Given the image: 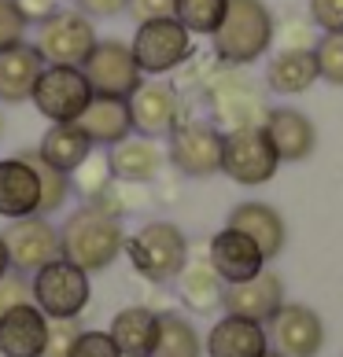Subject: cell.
Listing matches in <instances>:
<instances>
[{
	"instance_id": "cell-1",
	"label": "cell",
	"mask_w": 343,
	"mask_h": 357,
	"mask_svg": "<svg viewBox=\"0 0 343 357\" xmlns=\"http://www.w3.org/2000/svg\"><path fill=\"white\" fill-rule=\"evenodd\" d=\"M273 30L277 22L270 15L266 0H229L226 19L214 33H210V48L214 59L226 67H251L273 45Z\"/></svg>"
},
{
	"instance_id": "cell-2",
	"label": "cell",
	"mask_w": 343,
	"mask_h": 357,
	"mask_svg": "<svg viewBox=\"0 0 343 357\" xmlns=\"http://www.w3.org/2000/svg\"><path fill=\"white\" fill-rule=\"evenodd\" d=\"M122 250H126L122 221L89 203L74 210L59 229V255L85 273H103Z\"/></svg>"
},
{
	"instance_id": "cell-3",
	"label": "cell",
	"mask_w": 343,
	"mask_h": 357,
	"mask_svg": "<svg viewBox=\"0 0 343 357\" xmlns=\"http://www.w3.org/2000/svg\"><path fill=\"white\" fill-rule=\"evenodd\" d=\"M203 96H207L210 118H214V126L221 133H229V129H262L273 111L258 96V89L244 77V70L226 67V63H218L203 77Z\"/></svg>"
},
{
	"instance_id": "cell-4",
	"label": "cell",
	"mask_w": 343,
	"mask_h": 357,
	"mask_svg": "<svg viewBox=\"0 0 343 357\" xmlns=\"http://www.w3.org/2000/svg\"><path fill=\"white\" fill-rule=\"evenodd\" d=\"M126 255L144 280L166 284L177 280V273L189 261V240L174 221H148L133 236H126Z\"/></svg>"
},
{
	"instance_id": "cell-5",
	"label": "cell",
	"mask_w": 343,
	"mask_h": 357,
	"mask_svg": "<svg viewBox=\"0 0 343 357\" xmlns=\"http://www.w3.org/2000/svg\"><path fill=\"white\" fill-rule=\"evenodd\" d=\"M96 41V26L78 8H56L45 22H37L34 33V48L41 52L45 63H56V67H82Z\"/></svg>"
},
{
	"instance_id": "cell-6",
	"label": "cell",
	"mask_w": 343,
	"mask_h": 357,
	"mask_svg": "<svg viewBox=\"0 0 343 357\" xmlns=\"http://www.w3.org/2000/svg\"><path fill=\"white\" fill-rule=\"evenodd\" d=\"M129 48H133V59L144 77H166L192 59V33L174 15L148 19V22H137Z\"/></svg>"
},
{
	"instance_id": "cell-7",
	"label": "cell",
	"mask_w": 343,
	"mask_h": 357,
	"mask_svg": "<svg viewBox=\"0 0 343 357\" xmlns=\"http://www.w3.org/2000/svg\"><path fill=\"white\" fill-rule=\"evenodd\" d=\"M221 144H226V133L214 122L181 118L174 133L166 137V158L181 177L203 181L221 174Z\"/></svg>"
},
{
	"instance_id": "cell-8",
	"label": "cell",
	"mask_w": 343,
	"mask_h": 357,
	"mask_svg": "<svg viewBox=\"0 0 343 357\" xmlns=\"http://www.w3.org/2000/svg\"><path fill=\"white\" fill-rule=\"evenodd\" d=\"M34 302L45 317H82L89 306V273L59 255L34 273Z\"/></svg>"
},
{
	"instance_id": "cell-9",
	"label": "cell",
	"mask_w": 343,
	"mask_h": 357,
	"mask_svg": "<svg viewBox=\"0 0 343 357\" xmlns=\"http://www.w3.org/2000/svg\"><path fill=\"white\" fill-rule=\"evenodd\" d=\"M30 100L48 122H74V118L85 111V103L92 100V85H89L82 67H56V63H45Z\"/></svg>"
},
{
	"instance_id": "cell-10",
	"label": "cell",
	"mask_w": 343,
	"mask_h": 357,
	"mask_svg": "<svg viewBox=\"0 0 343 357\" xmlns=\"http://www.w3.org/2000/svg\"><path fill=\"white\" fill-rule=\"evenodd\" d=\"M281 158L270 148L262 129H229L226 144H221V174L229 181L244 184V188H258V184L273 181Z\"/></svg>"
},
{
	"instance_id": "cell-11",
	"label": "cell",
	"mask_w": 343,
	"mask_h": 357,
	"mask_svg": "<svg viewBox=\"0 0 343 357\" xmlns=\"http://www.w3.org/2000/svg\"><path fill=\"white\" fill-rule=\"evenodd\" d=\"M82 70L92 85V96H118V100H129L133 92L140 89L144 74L133 59V48L126 41H96V48L89 52V59L82 63Z\"/></svg>"
},
{
	"instance_id": "cell-12",
	"label": "cell",
	"mask_w": 343,
	"mask_h": 357,
	"mask_svg": "<svg viewBox=\"0 0 343 357\" xmlns=\"http://www.w3.org/2000/svg\"><path fill=\"white\" fill-rule=\"evenodd\" d=\"M129 114H133V133L148 137V140H159V137H170L174 126L181 122V92L177 85L163 82H140V89L129 96Z\"/></svg>"
},
{
	"instance_id": "cell-13",
	"label": "cell",
	"mask_w": 343,
	"mask_h": 357,
	"mask_svg": "<svg viewBox=\"0 0 343 357\" xmlns=\"http://www.w3.org/2000/svg\"><path fill=\"white\" fill-rule=\"evenodd\" d=\"M4 243H8L11 269L19 273H37L41 266L59 258V229L41 214L11 221L4 229Z\"/></svg>"
},
{
	"instance_id": "cell-14",
	"label": "cell",
	"mask_w": 343,
	"mask_h": 357,
	"mask_svg": "<svg viewBox=\"0 0 343 357\" xmlns=\"http://www.w3.org/2000/svg\"><path fill=\"white\" fill-rule=\"evenodd\" d=\"M270 339L284 357H318L325 347V324L310 306L284 302L270 321Z\"/></svg>"
},
{
	"instance_id": "cell-15",
	"label": "cell",
	"mask_w": 343,
	"mask_h": 357,
	"mask_svg": "<svg viewBox=\"0 0 343 357\" xmlns=\"http://www.w3.org/2000/svg\"><path fill=\"white\" fill-rule=\"evenodd\" d=\"M207 261L214 266V273L226 284H244V280H251V276H258L262 269H266L262 247L251 240V236H244L240 229H229V225L210 236Z\"/></svg>"
},
{
	"instance_id": "cell-16",
	"label": "cell",
	"mask_w": 343,
	"mask_h": 357,
	"mask_svg": "<svg viewBox=\"0 0 343 357\" xmlns=\"http://www.w3.org/2000/svg\"><path fill=\"white\" fill-rule=\"evenodd\" d=\"M37 206H41V177H37L26 151L0 158V218H34Z\"/></svg>"
},
{
	"instance_id": "cell-17",
	"label": "cell",
	"mask_w": 343,
	"mask_h": 357,
	"mask_svg": "<svg viewBox=\"0 0 343 357\" xmlns=\"http://www.w3.org/2000/svg\"><path fill=\"white\" fill-rule=\"evenodd\" d=\"M221 306H226V313L266 324V321H273V313L284 306V280L277 273L262 269L258 276H251V280H244V284H226Z\"/></svg>"
},
{
	"instance_id": "cell-18",
	"label": "cell",
	"mask_w": 343,
	"mask_h": 357,
	"mask_svg": "<svg viewBox=\"0 0 343 357\" xmlns=\"http://www.w3.org/2000/svg\"><path fill=\"white\" fill-rule=\"evenodd\" d=\"M262 133H266L270 148L277 151L281 162H302L318 148V126L295 107H273Z\"/></svg>"
},
{
	"instance_id": "cell-19",
	"label": "cell",
	"mask_w": 343,
	"mask_h": 357,
	"mask_svg": "<svg viewBox=\"0 0 343 357\" xmlns=\"http://www.w3.org/2000/svg\"><path fill=\"white\" fill-rule=\"evenodd\" d=\"M74 122L89 137L92 148H115V144H122L126 137H133L129 100H118V96H92Z\"/></svg>"
},
{
	"instance_id": "cell-20",
	"label": "cell",
	"mask_w": 343,
	"mask_h": 357,
	"mask_svg": "<svg viewBox=\"0 0 343 357\" xmlns=\"http://www.w3.org/2000/svg\"><path fill=\"white\" fill-rule=\"evenodd\" d=\"M48 339V317L37 302L8 310L0 317V354L4 357H41Z\"/></svg>"
},
{
	"instance_id": "cell-21",
	"label": "cell",
	"mask_w": 343,
	"mask_h": 357,
	"mask_svg": "<svg viewBox=\"0 0 343 357\" xmlns=\"http://www.w3.org/2000/svg\"><path fill=\"white\" fill-rule=\"evenodd\" d=\"M226 225H229V229H240L244 236H251V240L262 247L266 261H273L284 250V243H288V225L281 218V210L270 206V203H258V199L236 203L229 210V221Z\"/></svg>"
},
{
	"instance_id": "cell-22",
	"label": "cell",
	"mask_w": 343,
	"mask_h": 357,
	"mask_svg": "<svg viewBox=\"0 0 343 357\" xmlns=\"http://www.w3.org/2000/svg\"><path fill=\"white\" fill-rule=\"evenodd\" d=\"M270 332L258 321L226 313L207 335V357H266Z\"/></svg>"
},
{
	"instance_id": "cell-23",
	"label": "cell",
	"mask_w": 343,
	"mask_h": 357,
	"mask_svg": "<svg viewBox=\"0 0 343 357\" xmlns=\"http://www.w3.org/2000/svg\"><path fill=\"white\" fill-rule=\"evenodd\" d=\"M108 162H111V174L115 181H126V184H152L159 177V169L166 162V155L159 151V144L148 140V137H126L122 144L108 148Z\"/></svg>"
},
{
	"instance_id": "cell-24",
	"label": "cell",
	"mask_w": 343,
	"mask_h": 357,
	"mask_svg": "<svg viewBox=\"0 0 343 357\" xmlns=\"http://www.w3.org/2000/svg\"><path fill=\"white\" fill-rule=\"evenodd\" d=\"M45 70V59L34 45H11L0 52V103H26Z\"/></svg>"
},
{
	"instance_id": "cell-25",
	"label": "cell",
	"mask_w": 343,
	"mask_h": 357,
	"mask_svg": "<svg viewBox=\"0 0 343 357\" xmlns=\"http://www.w3.org/2000/svg\"><path fill=\"white\" fill-rule=\"evenodd\" d=\"M37 155H41V162H48L52 169H59V174L71 177L92 155V144L82 129H78V122H52L48 133L41 137V144H37Z\"/></svg>"
},
{
	"instance_id": "cell-26",
	"label": "cell",
	"mask_w": 343,
	"mask_h": 357,
	"mask_svg": "<svg viewBox=\"0 0 343 357\" xmlns=\"http://www.w3.org/2000/svg\"><path fill=\"white\" fill-rule=\"evenodd\" d=\"M318 82V59L302 48H281L266 63V85L277 96H299Z\"/></svg>"
},
{
	"instance_id": "cell-27",
	"label": "cell",
	"mask_w": 343,
	"mask_h": 357,
	"mask_svg": "<svg viewBox=\"0 0 343 357\" xmlns=\"http://www.w3.org/2000/svg\"><path fill=\"white\" fill-rule=\"evenodd\" d=\"M155 332H159V313H152L148 306H126L115 313V321L108 328V335L115 339V347L122 357H148Z\"/></svg>"
},
{
	"instance_id": "cell-28",
	"label": "cell",
	"mask_w": 343,
	"mask_h": 357,
	"mask_svg": "<svg viewBox=\"0 0 343 357\" xmlns=\"http://www.w3.org/2000/svg\"><path fill=\"white\" fill-rule=\"evenodd\" d=\"M177 291L181 302L196 313H210L221 306V295H226V280L214 273L210 261H184V269L177 273Z\"/></svg>"
},
{
	"instance_id": "cell-29",
	"label": "cell",
	"mask_w": 343,
	"mask_h": 357,
	"mask_svg": "<svg viewBox=\"0 0 343 357\" xmlns=\"http://www.w3.org/2000/svg\"><path fill=\"white\" fill-rule=\"evenodd\" d=\"M148 357H203V342L181 313H159V332Z\"/></svg>"
},
{
	"instance_id": "cell-30",
	"label": "cell",
	"mask_w": 343,
	"mask_h": 357,
	"mask_svg": "<svg viewBox=\"0 0 343 357\" xmlns=\"http://www.w3.org/2000/svg\"><path fill=\"white\" fill-rule=\"evenodd\" d=\"M226 8H229V0H177V4H174V19L192 37L196 33L210 37L221 26V19H226Z\"/></svg>"
},
{
	"instance_id": "cell-31",
	"label": "cell",
	"mask_w": 343,
	"mask_h": 357,
	"mask_svg": "<svg viewBox=\"0 0 343 357\" xmlns=\"http://www.w3.org/2000/svg\"><path fill=\"white\" fill-rule=\"evenodd\" d=\"M26 158L34 162L37 169V177H41V206H37V214L48 218V214H56V210H63V203L71 199V177L67 174H59V169H52L48 162H41V155L37 151H26Z\"/></svg>"
},
{
	"instance_id": "cell-32",
	"label": "cell",
	"mask_w": 343,
	"mask_h": 357,
	"mask_svg": "<svg viewBox=\"0 0 343 357\" xmlns=\"http://www.w3.org/2000/svg\"><path fill=\"white\" fill-rule=\"evenodd\" d=\"M115 181V174H111V162H108V151L103 155H96V148H92V155L85 158L82 166L71 174V188H78V195H82L85 203H92L96 195L108 188V184Z\"/></svg>"
},
{
	"instance_id": "cell-33",
	"label": "cell",
	"mask_w": 343,
	"mask_h": 357,
	"mask_svg": "<svg viewBox=\"0 0 343 357\" xmlns=\"http://www.w3.org/2000/svg\"><path fill=\"white\" fill-rule=\"evenodd\" d=\"M314 59H318V77L328 85H343V30L321 33L314 45Z\"/></svg>"
},
{
	"instance_id": "cell-34",
	"label": "cell",
	"mask_w": 343,
	"mask_h": 357,
	"mask_svg": "<svg viewBox=\"0 0 343 357\" xmlns=\"http://www.w3.org/2000/svg\"><path fill=\"white\" fill-rule=\"evenodd\" d=\"M78 335H82L78 317H48V339H45L41 357H71Z\"/></svg>"
},
{
	"instance_id": "cell-35",
	"label": "cell",
	"mask_w": 343,
	"mask_h": 357,
	"mask_svg": "<svg viewBox=\"0 0 343 357\" xmlns=\"http://www.w3.org/2000/svg\"><path fill=\"white\" fill-rule=\"evenodd\" d=\"M22 302H34V280L30 273H19V269H8L0 276V317L8 310L22 306Z\"/></svg>"
},
{
	"instance_id": "cell-36",
	"label": "cell",
	"mask_w": 343,
	"mask_h": 357,
	"mask_svg": "<svg viewBox=\"0 0 343 357\" xmlns=\"http://www.w3.org/2000/svg\"><path fill=\"white\" fill-rule=\"evenodd\" d=\"M318 26H314L310 19H284L281 26L273 30V41L281 37V48H302V52H314V45H318Z\"/></svg>"
},
{
	"instance_id": "cell-37",
	"label": "cell",
	"mask_w": 343,
	"mask_h": 357,
	"mask_svg": "<svg viewBox=\"0 0 343 357\" xmlns=\"http://www.w3.org/2000/svg\"><path fill=\"white\" fill-rule=\"evenodd\" d=\"M26 30H30V22L19 15L15 0H0V52L26 41Z\"/></svg>"
},
{
	"instance_id": "cell-38",
	"label": "cell",
	"mask_w": 343,
	"mask_h": 357,
	"mask_svg": "<svg viewBox=\"0 0 343 357\" xmlns=\"http://www.w3.org/2000/svg\"><path fill=\"white\" fill-rule=\"evenodd\" d=\"M71 357H122L115 347V339L108 332H82L74 342Z\"/></svg>"
},
{
	"instance_id": "cell-39",
	"label": "cell",
	"mask_w": 343,
	"mask_h": 357,
	"mask_svg": "<svg viewBox=\"0 0 343 357\" xmlns=\"http://www.w3.org/2000/svg\"><path fill=\"white\" fill-rule=\"evenodd\" d=\"M310 22L321 33L343 30V0H310Z\"/></svg>"
},
{
	"instance_id": "cell-40",
	"label": "cell",
	"mask_w": 343,
	"mask_h": 357,
	"mask_svg": "<svg viewBox=\"0 0 343 357\" xmlns=\"http://www.w3.org/2000/svg\"><path fill=\"white\" fill-rule=\"evenodd\" d=\"M177 0H126V11L133 15V22H148V19H166L174 15Z\"/></svg>"
},
{
	"instance_id": "cell-41",
	"label": "cell",
	"mask_w": 343,
	"mask_h": 357,
	"mask_svg": "<svg viewBox=\"0 0 343 357\" xmlns=\"http://www.w3.org/2000/svg\"><path fill=\"white\" fill-rule=\"evenodd\" d=\"M78 11H85V15L96 22V19H115L126 11V0H74Z\"/></svg>"
},
{
	"instance_id": "cell-42",
	"label": "cell",
	"mask_w": 343,
	"mask_h": 357,
	"mask_svg": "<svg viewBox=\"0 0 343 357\" xmlns=\"http://www.w3.org/2000/svg\"><path fill=\"white\" fill-rule=\"evenodd\" d=\"M15 8H19V15H22L26 22L37 26V22H45L59 4H56V0H15Z\"/></svg>"
},
{
	"instance_id": "cell-43",
	"label": "cell",
	"mask_w": 343,
	"mask_h": 357,
	"mask_svg": "<svg viewBox=\"0 0 343 357\" xmlns=\"http://www.w3.org/2000/svg\"><path fill=\"white\" fill-rule=\"evenodd\" d=\"M11 269V258H8V243H4V232H0V276Z\"/></svg>"
},
{
	"instance_id": "cell-44",
	"label": "cell",
	"mask_w": 343,
	"mask_h": 357,
	"mask_svg": "<svg viewBox=\"0 0 343 357\" xmlns=\"http://www.w3.org/2000/svg\"><path fill=\"white\" fill-rule=\"evenodd\" d=\"M266 357H284L281 350H266Z\"/></svg>"
},
{
	"instance_id": "cell-45",
	"label": "cell",
	"mask_w": 343,
	"mask_h": 357,
	"mask_svg": "<svg viewBox=\"0 0 343 357\" xmlns=\"http://www.w3.org/2000/svg\"><path fill=\"white\" fill-rule=\"evenodd\" d=\"M0 137H4V111H0Z\"/></svg>"
}]
</instances>
